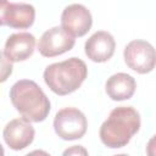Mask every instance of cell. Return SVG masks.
Listing matches in <instances>:
<instances>
[{
  "instance_id": "1",
  "label": "cell",
  "mask_w": 156,
  "mask_h": 156,
  "mask_svg": "<svg viewBox=\"0 0 156 156\" xmlns=\"http://www.w3.org/2000/svg\"><path fill=\"white\" fill-rule=\"evenodd\" d=\"M140 128V115L132 106L113 108L100 127V139L111 149L126 146Z\"/></svg>"
},
{
  "instance_id": "2",
  "label": "cell",
  "mask_w": 156,
  "mask_h": 156,
  "mask_svg": "<svg viewBox=\"0 0 156 156\" xmlns=\"http://www.w3.org/2000/svg\"><path fill=\"white\" fill-rule=\"evenodd\" d=\"M13 107L30 122L44 121L51 108L50 100L41 88L30 79H20L10 89Z\"/></svg>"
},
{
  "instance_id": "3",
  "label": "cell",
  "mask_w": 156,
  "mask_h": 156,
  "mask_svg": "<svg viewBox=\"0 0 156 156\" xmlns=\"http://www.w3.org/2000/svg\"><path fill=\"white\" fill-rule=\"evenodd\" d=\"M87 76V65L78 57L51 63L44 71L46 85L57 95H67L76 91L85 80Z\"/></svg>"
},
{
  "instance_id": "4",
  "label": "cell",
  "mask_w": 156,
  "mask_h": 156,
  "mask_svg": "<svg viewBox=\"0 0 156 156\" xmlns=\"http://www.w3.org/2000/svg\"><path fill=\"white\" fill-rule=\"evenodd\" d=\"M85 115L76 107H65L57 111L54 118L55 133L63 140L80 139L87 132Z\"/></svg>"
},
{
  "instance_id": "5",
  "label": "cell",
  "mask_w": 156,
  "mask_h": 156,
  "mask_svg": "<svg viewBox=\"0 0 156 156\" xmlns=\"http://www.w3.org/2000/svg\"><path fill=\"white\" fill-rule=\"evenodd\" d=\"M124 61L133 71L145 74L156 66V49L146 40H132L123 51Z\"/></svg>"
},
{
  "instance_id": "6",
  "label": "cell",
  "mask_w": 156,
  "mask_h": 156,
  "mask_svg": "<svg viewBox=\"0 0 156 156\" xmlns=\"http://www.w3.org/2000/svg\"><path fill=\"white\" fill-rule=\"evenodd\" d=\"M35 9L27 2H9L0 4V23L11 28L26 29L34 23Z\"/></svg>"
},
{
  "instance_id": "7",
  "label": "cell",
  "mask_w": 156,
  "mask_h": 156,
  "mask_svg": "<svg viewBox=\"0 0 156 156\" xmlns=\"http://www.w3.org/2000/svg\"><path fill=\"white\" fill-rule=\"evenodd\" d=\"M76 39L62 27H52L43 33L38 43L39 52L45 57H54L69 51L74 46Z\"/></svg>"
},
{
  "instance_id": "8",
  "label": "cell",
  "mask_w": 156,
  "mask_h": 156,
  "mask_svg": "<svg viewBox=\"0 0 156 156\" xmlns=\"http://www.w3.org/2000/svg\"><path fill=\"white\" fill-rule=\"evenodd\" d=\"M93 24L90 11L82 4H71L65 7L61 15V27L71 35H85Z\"/></svg>"
},
{
  "instance_id": "9",
  "label": "cell",
  "mask_w": 156,
  "mask_h": 156,
  "mask_svg": "<svg viewBox=\"0 0 156 156\" xmlns=\"http://www.w3.org/2000/svg\"><path fill=\"white\" fill-rule=\"evenodd\" d=\"M35 130L30 121L21 117L10 121L2 132V136L7 146L12 150H22L32 144Z\"/></svg>"
},
{
  "instance_id": "10",
  "label": "cell",
  "mask_w": 156,
  "mask_h": 156,
  "mask_svg": "<svg viewBox=\"0 0 156 156\" xmlns=\"http://www.w3.org/2000/svg\"><path fill=\"white\" fill-rule=\"evenodd\" d=\"M35 48V38L28 32L11 34L4 46L2 54L10 62H20L29 58Z\"/></svg>"
},
{
  "instance_id": "11",
  "label": "cell",
  "mask_w": 156,
  "mask_h": 156,
  "mask_svg": "<svg viewBox=\"0 0 156 156\" xmlns=\"http://www.w3.org/2000/svg\"><path fill=\"white\" fill-rule=\"evenodd\" d=\"M115 49L116 41L112 34L106 30L95 32L84 44L85 55L94 62H106L115 54Z\"/></svg>"
},
{
  "instance_id": "12",
  "label": "cell",
  "mask_w": 156,
  "mask_h": 156,
  "mask_svg": "<svg viewBox=\"0 0 156 156\" xmlns=\"http://www.w3.org/2000/svg\"><path fill=\"white\" fill-rule=\"evenodd\" d=\"M136 88L135 79L127 73L119 72L112 74L105 84V89L107 95L115 101L128 100L133 96Z\"/></svg>"
},
{
  "instance_id": "13",
  "label": "cell",
  "mask_w": 156,
  "mask_h": 156,
  "mask_svg": "<svg viewBox=\"0 0 156 156\" xmlns=\"http://www.w3.org/2000/svg\"><path fill=\"white\" fill-rule=\"evenodd\" d=\"M62 156H89V155H88V151H87V149L84 146L73 145V146L67 147L62 152Z\"/></svg>"
},
{
  "instance_id": "14",
  "label": "cell",
  "mask_w": 156,
  "mask_h": 156,
  "mask_svg": "<svg viewBox=\"0 0 156 156\" xmlns=\"http://www.w3.org/2000/svg\"><path fill=\"white\" fill-rule=\"evenodd\" d=\"M1 63H2V69H1V82H5L7 79V77L11 74L12 72V63L4 56V54L1 52Z\"/></svg>"
},
{
  "instance_id": "15",
  "label": "cell",
  "mask_w": 156,
  "mask_h": 156,
  "mask_svg": "<svg viewBox=\"0 0 156 156\" xmlns=\"http://www.w3.org/2000/svg\"><path fill=\"white\" fill-rule=\"evenodd\" d=\"M146 155L147 156H156V134L151 136L146 145Z\"/></svg>"
},
{
  "instance_id": "16",
  "label": "cell",
  "mask_w": 156,
  "mask_h": 156,
  "mask_svg": "<svg viewBox=\"0 0 156 156\" xmlns=\"http://www.w3.org/2000/svg\"><path fill=\"white\" fill-rule=\"evenodd\" d=\"M26 156H51V155L49 152L44 151V150H34V151L27 154Z\"/></svg>"
},
{
  "instance_id": "17",
  "label": "cell",
  "mask_w": 156,
  "mask_h": 156,
  "mask_svg": "<svg viewBox=\"0 0 156 156\" xmlns=\"http://www.w3.org/2000/svg\"><path fill=\"white\" fill-rule=\"evenodd\" d=\"M113 156H128V155H126V154H119V155H113Z\"/></svg>"
}]
</instances>
